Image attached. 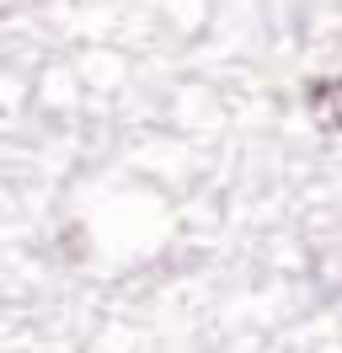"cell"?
Returning a JSON list of instances; mask_svg holds the SVG:
<instances>
[{"mask_svg": "<svg viewBox=\"0 0 342 353\" xmlns=\"http://www.w3.org/2000/svg\"><path fill=\"white\" fill-rule=\"evenodd\" d=\"M305 102H310L316 129L342 134V75H326V81H316V86L305 91Z\"/></svg>", "mask_w": 342, "mask_h": 353, "instance_id": "obj_1", "label": "cell"}]
</instances>
